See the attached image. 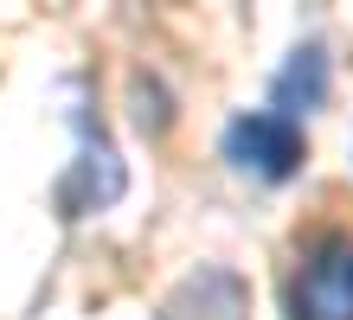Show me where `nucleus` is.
<instances>
[{
	"label": "nucleus",
	"mask_w": 353,
	"mask_h": 320,
	"mask_svg": "<svg viewBox=\"0 0 353 320\" xmlns=\"http://www.w3.org/2000/svg\"><path fill=\"white\" fill-rule=\"evenodd\" d=\"M154 320H251V288H244L238 269L205 263V269H193L168 301H161Z\"/></svg>",
	"instance_id": "nucleus-3"
},
{
	"label": "nucleus",
	"mask_w": 353,
	"mask_h": 320,
	"mask_svg": "<svg viewBox=\"0 0 353 320\" xmlns=\"http://www.w3.org/2000/svg\"><path fill=\"white\" fill-rule=\"evenodd\" d=\"M283 308L289 320H353V231H327L302 250Z\"/></svg>",
	"instance_id": "nucleus-1"
},
{
	"label": "nucleus",
	"mask_w": 353,
	"mask_h": 320,
	"mask_svg": "<svg viewBox=\"0 0 353 320\" xmlns=\"http://www.w3.org/2000/svg\"><path fill=\"white\" fill-rule=\"evenodd\" d=\"M296 90H302V116L327 96V58H321L315 45L296 52V58H289V71L276 77V109H289V103H296Z\"/></svg>",
	"instance_id": "nucleus-4"
},
{
	"label": "nucleus",
	"mask_w": 353,
	"mask_h": 320,
	"mask_svg": "<svg viewBox=\"0 0 353 320\" xmlns=\"http://www.w3.org/2000/svg\"><path fill=\"white\" fill-rule=\"evenodd\" d=\"M302 154H308L302 122L289 116V109H276V103H270V109H244V116L225 122V160H232L238 173L263 180V186L289 180L302 167Z\"/></svg>",
	"instance_id": "nucleus-2"
}]
</instances>
